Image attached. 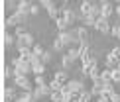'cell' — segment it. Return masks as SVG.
I'll return each mask as SVG.
<instances>
[{"label": "cell", "mask_w": 120, "mask_h": 102, "mask_svg": "<svg viewBox=\"0 0 120 102\" xmlns=\"http://www.w3.org/2000/svg\"><path fill=\"white\" fill-rule=\"evenodd\" d=\"M32 73L36 75V76H41L43 73H45V65H43V63H36V65H32Z\"/></svg>", "instance_id": "obj_18"}, {"label": "cell", "mask_w": 120, "mask_h": 102, "mask_svg": "<svg viewBox=\"0 0 120 102\" xmlns=\"http://www.w3.org/2000/svg\"><path fill=\"white\" fill-rule=\"evenodd\" d=\"M63 90L65 92H87V90H85V84H83V80H69L67 84L63 86Z\"/></svg>", "instance_id": "obj_5"}, {"label": "cell", "mask_w": 120, "mask_h": 102, "mask_svg": "<svg viewBox=\"0 0 120 102\" xmlns=\"http://www.w3.org/2000/svg\"><path fill=\"white\" fill-rule=\"evenodd\" d=\"M94 4H97V2H93V0H83V2H81V8H79V16H81V22H83V18H85V16H89V14L93 12Z\"/></svg>", "instance_id": "obj_6"}, {"label": "cell", "mask_w": 120, "mask_h": 102, "mask_svg": "<svg viewBox=\"0 0 120 102\" xmlns=\"http://www.w3.org/2000/svg\"><path fill=\"white\" fill-rule=\"evenodd\" d=\"M101 79L104 80V83H112V71L110 69H104L101 73Z\"/></svg>", "instance_id": "obj_26"}, {"label": "cell", "mask_w": 120, "mask_h": 102, "mask_svg": "<svg viewBox=\"0 0 120 102\" xmlns=\"http://www.w3.org/2000/svg\"><path fill=\"white\" fill-rule=\"evenodd\" d=\"M18 57L22 59V61H26V63H32L34 51H32V49H20V51H18Z\"/></svg>", "instance_id": "obj_15"}, {"label": "cell", "mask_w": 120, "mask_h": 102, "mask_svg": "<svg viewBox=\"0 0 120 102\" xmlns=\"http://www.w3.org/2000/svg\"><path fill=\"white\" fill-rule=\"evenodd\" d=\"M59 39L65 43V47H71V45L75 43H79V35H77V28H71V29H67V32H59L57 35Z\"/></svg>", "instance_id": "obj_1"}, {"label": "cell", "mask_w": 120, "mask_h": 102, "mask_svg": "<svg viewBox=\"0 0 120 102\" xmlns=\"http://www.w3.org/2000/svg\"><path fill=\"white\" fill-rule=\"evenodd\" d=\"M39 8H41V6H39V2H34L32 10H30V16H38V14H39Z\"/></svg>", "instance_id": "obj_33"}, {"label": "cell", "mask_w": 120, "mask_h": 102, "mask_svg": "<svg viewBox=\"0 0 120 102\" xmlns=\"http://www.w3.org/2000/svg\"><path fill=\"white\" fill-rule=\"evenodd\" d=\"M108 98H110V102H120V92H118V90H114Z\"/></svg>", "instance_id": "obj_34"}, {"label": "cell", "mask_w": 120, "mask_h": 102, "mask_svg": "<svg viewBox=\"0 0 120 102\" xmlns=\"http://www.w3.org/2000/svg\"><path fill=\"white\" fill-rule=\"evenodd\" d=\"M43 84H47L45 83V76H43V75L41 76H36V86H43Z\"/></svg>", "instance_id": "obj_35"}, {"label": "cell", "mask_w": 120, "mask_h": 102, "mask_svg": "<svg viewBox=\"0 0 120 102\" xmlns=\"http://www.w3.org/2000/svg\"><path fill=\"white\" fill-rule=\"evenodd\" d=\"M63 12V18H65V22H67V26H69V29L73 28L75 24L81 20V16H79V12L77 10H71V8H65V10H61Z\"/></svg>", "instance_id": "obj_3"}, {"label": "cell", "mask_w": 120, "mask_h": 102, "mask_svg": "<svg viewBox=\"0 0 120 102\" xmlns=\"http://www.w3.org/2000/svg\"><path fill=\"white\" fill-rule=\"evenodd\" d=\"M73 61L71 59H69L67 57V55H63V57H61V67H63V71H69V69H73Z\"/></svg>", "instance_id": "obj_20"}, {"label": "cell", "mask_w": 120, "mask_h": 102, "mask_svg": "<svg viewBox=\"0 0 120 102\" xmlns=\"http://www.w3.org/2000/svg\"><path fill=\"white\" fill-rule=\"evenodd\" d=\"M112 83L114 84H120V69H114L112 71Z\"/></svg>", "instance_id": "obj_32"}, {"label": "cell", "mask_w": 120, "mask_h": 102, "mask_svg": "<svg viewBox=\"0 0 120 102\" xmlns=\"http://www.w3.org/2000/svg\"><path fill=\"white\" fill-rule=\"evenodd\" d=\"M32 6H34V2H30V0H20L18 6H16V12L24 14V16H30V10H32Z\"/></svg>", "instance_id": "obj_8"}, {"label": "cell", "mask_w": 120, "mask_h": 102, "mask_svg": "<svg viewBox=\"0 0 120 102\" xmlns=\"http://www.w3.org/2000/svg\"><path fill=\"white\" fill-rule=\"evenodd\" d=\"M49 88H51V92H57V90H63V84H59L57 80H51L49 83Z\"/></svg>", "instance_id": "obj_29"}, {"label": "cell", "mask_w": 120, "mask_h": 102, "mask_svg": "<svg viewBox=\"0 0 120 102\" xmlns=\"http://www.w3.org/2000/svg\"><path fill=\"white\" fill-rule=\"evenodd\" d=\"M32 51H34V55H36V57H39V59H41V57H43V53H45L47 49H43V45H41V43H36Z\"/></svg>", "instance_id": "obj_21"}, {"label": "cell", "mask_w": 120, "mask_h": 102, "mask_svg": "<svg viewBox=\"0 0 120 102\" xmlns=\"http://www.w3.org/2000/svg\"><path fill=\"white\" fill-rule=\"evenodd\" d=\"M53 80H57L59 84H63V86H65L71 79H69V73H67V71H63V69H61V71H57V73L53 75Z\"/></svg>", "instance_id": "obj_12"}, {"label": "cell", "mask_w": 120, "mask_h": 102, "mask_svg": "<svg viewBox=\"0 0 120 102\" xmlns=\"http://www.w3.org/2000/svg\"><path fill=\"white\" fill-rule=\"evenodd\" d=\"M97 102H110L108 96H101V98H97Z\"/></svg>", "instance_id": "obj_37"}, {"label": "cell", "mask_w": 120, "mask_h": 102, "mask_svg": "<svg viewBox=\"0 0 120 102\" xmlns=\"http://www.w3.org/2000/svg\"><path fill=\"white\" fill-rule=\"evenodd\" d=\"M14 76H16V71H14V67H12V65H8V67L4 69V79H6V80H10V79H12V80H14Z\"/></svg>", "instance_id": "obj_22"}, {"label": "cell", "mask_w": 120, "mask_h": 102, "mask_svg": "<svg viewBox=\"0 0 120 102\" xmlns=\"http://www.w3.org/2000/svg\"><path fill=\"white\" fill-rule=\"evenodd\" d=\"M110 35H112V37H116V39H120V24H114V26H112Z\"/></svg>", "instance_id": "obj_30"}, {"label": "cell", "mask_w": 120, "mask_h": 102, "mask_svg": "<svg viewBox=\"0 0 120 102\" xmlns=\"http://www.w3.org/2000/svg\"><path fill=\"white\" fill-rule=\"evenodd\" d=\"M114 8H116V16H120V2H118V4H116Z\"/></svg>", "instance_id": "obj_38"}, {"label": "cell", "mask_w": 120, "mask_h": 102, "mask_svg": "<svg viewBox=\"0 0 120 102\" xmlns=\"http://www.w3.org/2000/svg\"><path fill=\"white\" fill-rule=\"evenodd\" d=\"M98 4H101V14H102V18L110 22V18L116 14V8H114L112 2H108V0H102V2H98Z\"/></svg>", "instance_id": "obj_4"}, {"label": "cell", "mask_w": 120, "mask_h": 102, "mask_svg": "<svg viewBox=\"0 0 120 102\" xmlns=\"http://www.w3.org/2000/svg\"><path fill=\"white\" fill-rule=\"evenodd\" d=\"M97 29L98 33H104V35H110V32H112V26H110V22H108V20H104V18H101L97 22Z\"/></svg>", "instance_id": "obj_7"}, {"label": "cell", "mask_w": 120, "mask_h": 102, "mask_svg": "<svg viewBox=\"0 0 120 102\" xmlns=\"http://www.w3.org/2000/svg\"><path fill=\"white\" fill-rule=\"evenodd\" d=\"M63 49H65V43L59 37H55L53 39V51H63Z\"/></svg>", "instance_id": "obj_28"}, {"label": "cell", "mask_w": 120, "mask_h": 102, "mask_svg": "<svg viewBox=\"0 0 120 102\" xmlns=\"http://www.w3.org/2000/svg\"><path fill=\"white\" fill-rule=\"evenodd\" d=\"M51 61H53V53H51V51H45L43 57H41V63L47 67V65H51Z\"/></svg>", "instance_id": "obj_27"}, {"label": "cell", "mask_w": 120, "mask_h": 102, "mask_svg": "<svg viewBox=\"0 0 120 102\" xmlns=\"http://www.w3.org/2000/svg\"><path fill=\"white\" fill-rule=\"evenodd\" d=\"M101 73H102V71H101V67H98V63H97V65L91 69V73H89V79H91L93 83H97V80L101 79Z\"/></svg>", "instance_id": "obj_17"}, {"label": "cell", "mask_w": 120, "mask_h": 102, "mask_svg": "<svg viewBox=\"0 0 120 102\" xmlns=\"http://www.w3.org/2000/svg\"><path fill=\"white\" fill-rule=\"evenodd\" d=\"M49 100H51V102H65V92H63V90H57V92H51V96H49Z\"/></svg>", "instance_id": "obj_19"}, {"label": "cell", "mask_w": 120, "mask_h": 102, "mask_svg": "<svg viewBox=\"0 0 120 102\" xmlns=\"http://www.w3.org/2000/svg\"><path fill=\"white\" fill-rule=\"evenodd\" d=\"M20 94L22 92H18L16 86H6V88H4V100H14L16 102L20 98Z\"/></svg>", "instance_id": "obj_10"}, {"label": "cell", "mask_w": 120, "mask_h": 102, "mask_svg": "<svg viewBox=\"0 0 120 102\" xmlns=\"http://www.w3.org/2000/svg\"><path fill=\"white\" fill-rule=\"evenodd\" d=\"M65 55H67V57L71 59L73 63H77V61H81V55H79V49H77V47H69V49H67V53H65Z\"/></svg>", "instance_id": "obj_16"}, {"label": "cell", "mask_w": 120, "mask_h": 102, "mask_svg": "<svg viewBox=\"0 0 120 102\" xmlns=\"http://www.w3.org/2000/svg\"><path fill=\"white\" fill-rule=\"evenodd\" d=\"M14 33H16V37H20V35L28 33V29H26V26H18V28H14Z\"/></svg>", "instance_id": "obj_31"}, {"label": "cell", "mask_w": 120, "mask_h": 102, "mask_svg": "<svg viewBox=\"0 0 120 102\" xmlns=\"http://www.w3.org/2000/svg\"><path fill=\"white\" fill-rule=\"evenodd\" d=\"M77 35H79V45L81 43H91V33H89V28H77Z\"/></svg>", "instance_id": "obj_9"}, {"label": "cell", "mask_w": 120, "mask_h": 102, "mask_svg": "<svg viewBox=\"0 0 120 102\" xmlns=\"http://www.w3.org/2000/svg\"><path fill=\"white\" fill-rule=\"evenodd\" d=\"M55 26H57V29H59V32H67V29H69V26H67V22H65L63 14H61V18H59L57 22H55Z\"/></svg>", "instance_id": "obj_23"}, {"label": "cell", "mask_w": 120, "mask_h": 102, "mask_svg": "<svg viewBox=\"0 0 120 102\" xmlns=\"http://www.w3.org/2000/svg\"><path fill=\"white\" fill-rule=\"evenodd\" d=\"M104 63H106V69H110V71H114V69H118V59L114 57V55L108 51L106 53V59H104Z\"/></svg>", "instance_id": "obj_13"}, {"label": "cell", "mask_w": 120, "mask_h": 102, "mask_svg": "<svg viewBox=\"0 0 120 102\" xmlns=\"http://www.w3.org/2000/svg\"><path fill=\"white\" fill-rule=\"evenodd\" d=\"M14 86L20 88L22 92H32L34 90V84H32V80L28 79V75H16L14 76Z\"/></svg>", "instance_id": "obj_2"}, {"label": "cell", "mask_w": 120, "mask_h": 102, "mask_svg": "<svg viewBox=\"0 0 120 102\" xmlns=\"http://www.w3.org/2000/svg\"><path fill=\"white\" fill-rule=\"evenodd\" d=\"M114 90H116V88H114V83H106L102 86V96H110Z\"/></svg>", "instance_id": "obj_24"}, {"label": "cell", "mask_w": 120, "mask_h": 102, "mask_svg": "<svg viewBox=\"0 0 120 102\" xmlns=\"http://www.w3.org/2000/svg\"><path fill=\"white\" fill-rule=\"evenodd\" d=\"M4 102H14V100H4Z\"/></svg>", "instance_id": "obj_39"}, {"label": "cell", "mask_w": 120, "mask_h": 102, "mask_svg": "<svg viewBox=\"0 0 120 102\" xmlns=\"http://www.w3.org/2000/svg\"><path fill=\"white\" fill-rule=\"evenodd\" d=\"M118 69H120V61H118Z\"/></svg>", "instance_id": "obj_40"}, {"label": "cell", "mask_w": 120, "mask_h": 102, "mask_svg": "<svg viewBox=\"0 0 120 102\" xmlns=\"http://www.w3.org/2000/svg\"><path fill=\"white\" fill-rule=\"evenodd\" d=\"M110 53H112L114 57H116V59L120 61V45H116V47H112V49H110Z\"/></svg>", "instance_id": "obj_36"}, {"label": "cell", "mask_w": 120, "mask_h": 102, "mask_svg": "<svg viewBox=\"0 0 120 102\" xmlns=\"http://www.w3.org/2000/svg\"><path fill=\"white\" fill-rule=\"evenodd\" d=\"M16 43H18L16 33H12V32H6V33H4V45H6V47H12V45H16Z\"/></svg>", "instance_id": "obj_14"}, {"label": "cell", "mask_w": 120, "mask_h": 102, "mask_svg": "<svg viewBox=\"0 0 120 102\" xmlns=\"http://www.w3.org/2000/svg\"><path fill=\"white\" fill-rule=\"evenodd\" d=\"M39 6L45 8V12H49L51 8H57V4H55V2H51V0H41V2H39Z\"/></svg>", "instance_id": "obj_25"}, {"label": "cell", "mask_w": 120, "mask_h": 102, "mask_svg": "<svg viewBox=\"0 0 120 102\" xmlns=\"http://www.w3.org/2000/svg\"><path fill=\"white\" fill-rule=\"evenodd\" d=\"M34 94H36V100H38V98H43V96H51V88H49V83H47V84H43V86H36Z\"/></svg>", "instance_id": "obj_11"}]
</instances>
